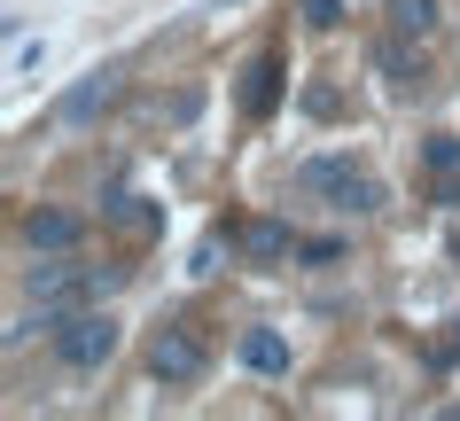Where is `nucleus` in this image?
Returning a JSON list of instances; mask_svg holds the SVG:
<instances>
[{"mask_svg": "<svg viewBox=\"0 0 460 421\" xmlns=\"http://www.w3.org/2000/svg\"><path fill=\"white\" fill-rule=\"evenodd\" d=\"M453 164H460V141H453V133H437V141H429V172H453Z\"/></svg>", "mask_w": 460, "mask_h": 421, "instance_id": "14", "label": "nucleus"}, {"mask_svg": "<svg viewBox=\"0 0 460 421\" xmlns=\"http://www.w3.org/2000/svg\"><path fill=\"white\" fill-rule=\"evenodd\" d=\"M273 101H281V55H258L250 63V86H243V110L250 118H273Z\"/></svg>", "mask_w": 460, "mask_h": 421, "instance_id": "7", "label": "nucleus"}, {"mask_svg": "<svg viewBox=\"0 0 460 421\" xmlns=\"http://www.w3.org/2000/svg\"><path fill=\"white\" fill-rule=\"evenodd\" d=\"M390 24L406 31V39H429L437 31V0H390Z\"/></svg>", "mask_w": 460, "mask_h": 421, "instance_id": "10", "label": "nucleus"}, {"mask_svg": "<svg viewBox=\"0 0 460 421\" xmlns=\"http://www.w3.org/2000/svg\"><path fill=\"white\" fill-rule=\"evenodd\" d=\"M55 351H63V367H102L110 351H118V320L86 304V312H63L55 320Z\"/></svg>", "mask_w": 460, "mask_h": 421, "instance_id": "3", "label": "nucleus"}, {"mask_svg": "<svg viewBox=\"0 0 460 421\" xmlns=\"http://www.w3.org/2000/svg\"><path fill=\"white\" fill-rule=\"evenodd\" d=\"M243 367H258V374H289V344H281L273 328H250V336H243Z\"/></svg>", "mask_w": 460, "mask_h": 421, "instance_id": "8", "label": "nucleus"}, {"mask_svg": "<svg viewBox=\"0 0 460 421\" xmlns=\"http://www.w3.org/2000/svg\"><path fill=\"white\" fill-rule=\"evenodd\" d=\"M24 242L48 250V258H63V250H78V219H71V211H31V219H24Z\"/></svg>", "mask_w": 460, "mask_h": 421, "instance_id": "6", "label": "nucleus"}, {"mask_svg": "<svg viewBox=\"0 0 460 421\" xmlns=\"http://www.w3.org/2000/svg\"><path fill=\"white\" fill-rule=\"evenodd\" d=\"M110 94H118V86H110V71H94L86 86H71V94H63V118H71V125H78V118H94Z\"/></svg>", "mask_w": 460, "mask_h": 421, "instance_id": "9", "label": "nucleus"}, {"mask_svg": "<svg viewBox=\"0 0 460 421\" xmlns=\"http://www.w3.org/2000/svg\"><path fill=\"white\" fill-rule=\"evenodd\" d=\"M234 250H243L250 266H281V258H289V250H296V234H289V226H281V219H250L243 234H234Z\"/></svg>", "mask_w": 460, "mask_h": 421, "instance_id": "5", "label": "nucleus"}, {"mask_svg": "<svg viewBox=\"0 0 460 421\" xmlns=\"http://www.w3.org/2000/svg\"><path fill=\"white\" fill-rule=\"evenodd\" d=\"M118 289V266H40L31 273V297H40V320H63V312H86Z\"/></svg>", "mask_w": 460, "mask_h": 421, "instance_id": "1", "label": "nucleus"}, {"mask_svg": "<svg viewBox=\"0 0 460 421\" xmlns=\"http://www.w3.org/2000/svg\"><path fill=\"white\" fill-rule=\"evenodd\" d=\"M148 367H156V382H203V367H211V344L195 336V328H156V344H148Z\"/></svg>", "mask_w": 460, "mask_h": 421, "instance_id": "4", "label": "nucleus"}, {"mask_svg": "<svg viewBox=\"0 0 460 421\" xmlns=\"http://www.w3.org/2000/svg\"><path fill=\"white\" fill-rule=\"evenodd\" d=\"M296 188L328 196V211H343V219H367V211H383V188H375L367 172H351L343 156H313V164L296 172Z\"/></svg>", "mask_w": 460, "mask_h": 421, "instance_id": "2", "label": "nucleus"}, {"mask_svg": "<svg viewBox=\"0 0 460 421\" xmlns=\"http://www.w3.org/2000/svg\"><path fill=\"white\" fill-rule=\"evenodd\" d=\"M375 71H383L390 86H413V78H421V63H413V55L398 48V39H383V48H375Z\"/></svg>", "mask_w": 460, "mask_h": 421, "instance_id": "11", "label": "nucleus"}, {"mask_svg": "<svg viewBox=\"0 0 460 421\" xmlns=\"http://www.w3.org/2000/svg\"><path fill=\"white\" fill-rule=\"evenodd\" d=\"M296 16H305L313 31H336L343 24V0H296Z\"/></svg>", "mask_w": 460, "mask_h": 421, "instance_id": "13", "label": "nucleus"}, {"mask_svg": "<svg viewBox=\"0 0 460 421\" xmlns=\"http://www.w3.org/2000/svg\"><path fill=\"white\" fill-rule=\"evenodd\" d=\"M110 219H118V226H133V234H148V226H156V211H148L141 196H118V203H110Z\"/></svg>", "mask_w": 460, "mask_h": 421, "instance_id": "12", "label": "nucleus"}, {"mask_svg": "<svg viewBox=\"0 0 460 421\" xmlns=\"http://www.w3.org/2000/svg\"><path fill=\"white\" fill-rule=\"evenodd\" d=\"M445 359H453V367H460V328H453V344H445Z\"/></svg>", "mask_w": 460, "mask_h": 421, "instance_id": "15", "label": "nucleus"}]
</instances>
